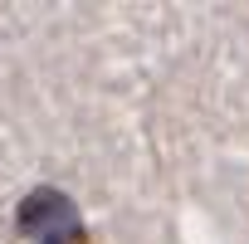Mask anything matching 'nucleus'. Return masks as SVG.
I'll list each match as a JSON object with an SVG mask.
<instances>
[{
    "instance_id": "obj_1",
    "label": "nucleus",
    "mask_w": 249,
    "mask_h": 244,
    "mask_svg": "<svg viewBox=\"0 0 249 244\" xmlns=\"http://www.w3.org/2000/svg\"><path fill=\"white\" fill-rule=\"evenodd\" d=\"M15 234L30 244H93L73 195L59 186H35L15 205Z\"/></svg>"
}]
</instances>
